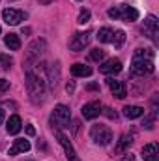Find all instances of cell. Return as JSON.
<instances>
[{"label":"cell","instance_id":"27","mask_svg":"<svg viewBox=\"0 0 159 161\" xmlns=\"http://www.w3.org/2000/svg\"><path fill=\"white\" fill-rule=\"evenodd\" d=\"M26 133L32 137V135H36V129H34V125H26Z\"/></svg>","mask_w":159,"mask_h":161},{"label":"cell","instance_id":"11","mask_svg":"<svg viewBox=\"0 0 159 161\" xmlns=\"http://www.w3.org/2000/svg\"><path fill=\"white\" fill-rule=\"evenodd\" d=\"M107 84H109V88H111V92H112V96H116L118 99H123V97L127 96V90H125V84H123L122 80L109 79V80H107Z\"/></svg>","mask_w":159,"mask_h":161},{"label":"cell","instance_id":"25","mask_svg":"<svg viewBox=\"0 0 159 161\" xmlns=\"http://www.w3.org/2000/svg\"><path fill=\"white\" fill-rule=\"evenodd\" d=\"M9 88V80L8 79H0V94H4Z\"/></svg>","mask_w":159,"mask_h":161},{"label":"cell","instance_id":"9","mask_svg":"<svg viewBox=\"0 0 159 161\" xmlns=\"http://www.w3.org/2000/svg\"><path fill=\"white\" fill-rule=\"evenodd\" d=\"M82 116L86 118V120H94V118H97L103 111H101V105H99V101H90V103H86L84 107H82Z\"/></svg>","mask_w":159,"mask_h":161},{"label":"cell","instance_id":"19","mask_svg":"<svg viewBox=\"0 0 159 161\" xmlns=\"http://www.w3.org/2000/svg\"><path fill=\"white\" fill-rule=\"evenodd\" d=\"M112 34H114V32H112L109 26H103V28H99V32H97L96 38L101 41V43H111V41H112Z\"/></svg>","mask_w":159,"mask_h":161},{"label":"cell","instance_id":"4","mask_svg":"<svg viewBox=\"0 0 159 161\" xmlns=\"http://www.w3.org/2000/svg\"><path fill=\"white\" fill-rule=\"evenodd\" d=\"M154 62L150 58H135L131 66V77H144L154 73Z\"/></svg>","mask_w":159,"mask_h":161},{"label":"cell","instance_id":"14","mask_svg":"<svg viewBox=\"0 0 159 161\" xmlns=\"http://www.w3.org/2000/svg\"><path fill=\"white\" fill-rule=\"evenodd\" d=\"M71 75L73 77H90L92 75V68L86 64H73L71 66Z\"/></svg>","mask_w":159,"mask_h":161},{"label":"cell","instance_id":"29","mask_svg":"<svg viewBox=\"0 0 159 161\" xmlns=\"http://www.w3.org/2000/svg\"><path fill=\"white\" fill-rule=\"evenodd\" d=\"M66 90H68V92H73V90H75V84H73V82H68V84H66Z\"/></svg>","mask_w":159,"mask_h":161},{"label":"cell","instance_id":"16","mask_svg":"<svg viewBox=\"0 0 159 161\" xmlns=\"http://www.w3.org/2000/svg\"><path fill=\"white\" fill-rule=\"evenodd\" d=\"M144 30L150 32V38L156 41V34H157V19L154 15H150L146 21H144Z\"/></svg>","mask_w":159,"mask_h":161},{"label":"cell","instance_id":"13","mask_svg":"<svg viewBox=\"0 0 159 161\" xmlns=\"http://www.w3.org/2000/svg\"><path fill=\"white\" fill-rule=\"evenodd\" d=\"M142 114H144V109L139 107V105H127V107H123V116H125L127 120L140 118Z\"/></svg>","mask_w":159,"mask_h":161},{"label":"cell","instance_id":"23","mask_svg":"<svg viewBox=\"0 0 159 161\" xmlns=\"http://www.w3.org/2000/svg\"><path fill=\"white\" fill-rule=\"evenodd\" d=\"M90 58H92V60H96V62H101V60L105 58V51H101V49H92Z\"/></svg>","mask_w":159,"mask_h":161},{"label":"cell","instance_id":"10","mask_svg":"<svg viewBox=\"0 0 159 161\" xmlns=\"http://www.w3.org/2000/svg\"><path fill=\"white\" fill-rule=\"evenodd\" d=\"M99 71H101L103 75H114V73H120V71H122V62H120L118 58H111V60H107L105 64L99 66Z\"/></svg>","mask_w":159,"mask_h":161},{"label":"cell","instance_id":"30","mask_svg":"<svg viewBox=\"0 0 159 161\" xmlns=\"http://www.w3.org/2000/svg\"><path fill=\"white\" fill-rule=\"evenodd\" d=\"M86 88H88V90H97V88H99V84H96V82H92V84H88Z\"/></svg>","mask_w":159,"mask_h":161},{"label":"cell","instance_id":"17","mask_svg":"<svg viewBox=\"0 0 159 161\" xmlns=\"http://www.w3.org/2000/svg\"><path fill=\"white\" fill-rule=\"evenodd\" d=\"M6 129H8V133H9V135H17V133L21 131V118H19L17 114L9 116V120H8V125H6Z\"/></svg>","mask_w":159,"mask_h":161},{"label":"cell","instance_id":"24","mask_svg":"<svg viewBox=\"0 0 159 161\" xmlns=\"http://www.w3.org/2000/svg\"><path fill=\"white\" fill-rule=\"evenodd\" d=\"M88 21H90V11H88V9H82V11L79 13V19H77V23H79V25H86Z\"/></svg>","mask_w":159,"mask_h":161},{"label":"cell","instance_id":"18","mask_svg":"<svg viewBox=\"0 0 159 161\" xmlns=\"http://www.w3.org/2000/svg\"><path fill=\"white\" fill-rule=\"evenodd\" d=\"M4 43L9 47V51H19V49H21V40H19L17 34H8V36L4 38Z\"/></svg>","mask_w":159,"mask_h":161},{"label":"cell","instance_id":"1","mask_svg":"<svg viewBox=\"0 0 159 161\" xmlns=\"http://www.w3.org/2000/svg\"><path fill=\"white\" fill-rule=\"evenodd\" d=\"M26 88H28V94H30L34 103L43 101L41 96H45V80L41 79L40 75H36L34 71H30V69L26 71Z\"/></svg>","mask_w":159,"mask_h":161},{"label":"cell","instance_id":"6","mask_svg":"<svg viewBox=\"0 0 159 161\" xmlns=\"http://www.w3.org/2000/svg\"><path fill=\"white\" fill-rule=\"evenodd\" d=\"M54 137L58 139V142L62 144V148H64V152H66V158L69 161H80L77 158V152H75V148L71 146V142H69V139L60 131V129H54Z\"/></svg>","mask_w":159,"mask_h":161},{"label":"cell","instance_id":"22","mask_svg":"<svg viewBox=\"0 0 159 161\" xmlns=\"http://www.w3.org/2000/svg\"><path fill=\"white\" fill-rule=\"evenodd\" d=\"M11 64H13L11 56H8V54H0V68H2V69H9Z\"/></svg>","mask_w":159,"mask_h":161},{"label":"cell","instance_id":"12","mask_svg":"<svg viewBox=\"0 0 159 161\" xmlns=\"http://www.w3.org/2000/svg\"><path fill=\"white\" fill-rule=\"evenodd\" d=\"M28 150H30V142L25 141V139H17V141H13V144H11V148L8 150V154H9V156H17V154H21V152H28Z\"/></svg>","mask_w":159,"mask_h":161},{"label":"cell","instance_id":"21","mask_svg":"<svg viewBox=\"0 0 159 161\" xmlns=\"http://www.w3.org/2000/svg\"><path fill=\"white\" fill-rule=\"evenodd\" d=\"M123 41H125V32H123V30H116V32L112 34V41H111V43H114V47H122Z\"/></svg>","mask_w":159,"mask_h":161},{"label":"cell","instance_id":"31","mask_svg":"<svg viewBox=\"0 0 159 161\" xmlns=\"http://www.w3.org/2000/svg\"><path fill=\"white\" fill-rule=\"evenodd\" d=\"M2 122H4V111L0 109V124H2Z\"/></svg>","mask_w":159,"mask_h":161},{"label":"cell","instance_id":"15","mask_svg":"<svg viewBox=\"0 0 159 161\" xmlns=\"http://www.w3.org/2000/svg\"><path fill=\"white\" fill-rule=\"evenodd\" d=\"M156 156H157V144L156 142H150V144L142 146V158L146 161H157Z\"/></svg>","mask_w":159,"mask_h":161},{"label":"cell","instance_id":"32","mask_svg":"<svg viewBox=\"0 0 159 161\" xmlns=\"http://www.w3.org/2000/svg\"><path fill=\"white\" fill-rule=\"evenodd\" d=\"M49 2H52V0H41V4H45V6H47Z\"/></svg>","mask_w":159,"mask_h":161},{"label":"cell","instance_id":"33","mask_svg":"<svg viewBox=\"0 0 159 161\" xmlns=\"http://www.w3.org/2000/svg\"><path fill=\"white\" fill-rule=\"evenodd\" d=\"M0 32H2V28H0Z\"/></svg>","mask_w":159,"mask_h":161},{"label":"cell","instance_id":"2","mask_svg":"<svg viewBox=\"0 0 159 161\" xmlns=\"http://www.w3.org/2000/svg\"><path fill=\"white\" fill-rule=\"evenodd\" d=\"M71 122V111L66 107V105H56L52 114H51V124L54 129H60V127H68Z\"/></svg>","mask_w":159,"mask_h":161},{"label":"cell","instance_id":"7","mask_svg":"<svg viewBox=\"0 0 159 161\" xmlns=\"http://www.w3.org/2000/svg\"><path fill=\"white\" fill-rule=\"evenodd\" d=\"M2 19H4L8 25L15 26V25H19L21 21H25V19H26V13H25V11H21V9L8 8V9H4V11H2Z\"/></svg>","mask_w":159,"mask_h":161},{"label":"cell","instance_id":"8","mask_svg":"<svg viewBox=\"0 0 159 161\" xmlns=\"http://www.w3.org/2000/svg\"><path fill=\"white\" fill-rule=\"evenodd\" d=\"M90 32H77L75 36H73V40H71V43H69V49L71 51H82L84 47H88V43H90Z\"/></svg>","mask_w":159,"mask_h":161},{"label":"cell","instance_id":"28","mask_svg":"<svg viewBox=\"0 0 159 161\" xmlns=\"http://www.w3.org/2000/svg\"><path fill=\"white\" fill-rule=\"evenodd\" d=\"M122 161H135V156H133V154H125V156L122 158Z\"/></svg>","mask_w":159,"mask_h":161},{"label":"cell","instance_id":"5","mask_svg":"<svg viewBox=\"0 0 159 161\" xmlns=\"http://www.w3.org/2000/svg\"><path fill=\"white\" fill-rule=\"evenodd\" d=\"M90 135H92V141H94L96 144H101V146H107V144H111V141H112V131H111V127L101 125V124L94 125V127L90 129Z\"/></svg>","mask_w":159,"mask_h":161},{"label":"cell","instance_id":"26","mask_svg":"<svg viewBox=\"0 0 159 161\" xmlns=\"http://www.w3.org/2000/svg\"><path fill=\"white\" fill-rule=\"evenodd\" d=\"M105 114L109 118H116V113H112V109H105Z\"/></svg>","mask_w":159,"mask_h":161},{"label":"cell","instance_id":"20","mask_svg":"<svg viewBox=\"0 0 159 161\" xmlns=\"http://www.w3.org/2000/svg\"><path fill=\"white\" fill-rule=\"evenodd\" d=\"M131 142H133V135H122L118 141V144H116V152H123L125 148H129L131 146Z\"/></svg>","mask_w":159,"mask_h":161},{"label":"cell","instance_id":"3","mask_svg":"<svg viewBox=\"0 0 159 161\" xmlns=\"http://www.w3.org/2000/svg\"><path fill=\"white\" fill-rule=\"evenodd\" d=\"M109 17L111 19H122V21L131 23V21H137L139 19V11L135 8H131V6L122 4V6H116V8H111L109 9Z\"/></svg>","mask_w":159,"mask_h":161}]
</instances>
